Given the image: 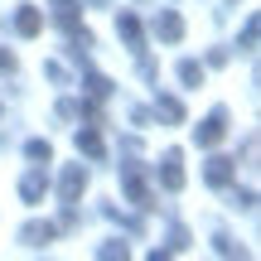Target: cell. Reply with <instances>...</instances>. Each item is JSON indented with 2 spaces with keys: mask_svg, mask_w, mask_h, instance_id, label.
I'll list each match as a JSON object with an SVG mask.
<instances>
[{
  "mask_svg": "<svg viewBox=\"0 0 261 261\" xmlns=\"http://www.w3.org/2000/svg\"><path fill=\"white\" fill-rule=\"evenodd\" d=\"M83 189H87V169H83V165H68L63 179H58V198H63V203H77Z\"/></svg>",
  "mask_w": 261,
  "mask_h": 261,
  "instance_id": "cell-1",
  "label": "cell"
},
{
  "mask_svg": "<svg viewBox=\"0 0 261 261\" xmlns=\"http://www.w3.org/2000/svg\"><path fill=\"white\" fill-rule=\"evenodd\" d=\"M121 189H126V194H130V203H140V208H155V194H150V189H145V179H140V169H121Z\"/></svg>",
  "mask_w": 261,
  "mask_h": 261,
  "instance_id": "cell-2",
  "label": "cell"
},
{
  "mask_svg": "<svg viewBox=\"0 0 261 261\" xmlns=\"http://www.w3.org/2000/svg\"><path fill=\"white\" fill-rule=\"evenodd\" d=\"M223 136H227V112L218 107V112H208V121L194 130V140H198V145H218Z\"/></svg>",
  "mask_w": 261,
  "mask_h": 261,
  "instance_id": "cell-3",
  "label": "cell"
},
{
  "mask_svg": "<svg viewBox=\"0 0 261 261\" xmlns=\"http://www.w3.org/2000/svg\"><path fill=\"white\" fill-rule=\"evenodd\" d=\"M160 184L174 194V189H184V160H179V150H169L165 160H160Z\"/></svg>",
  "mask_w": 261,
  "mask_h": 261,
  "instance_id": "cell-4",
  "label": "cell"
},
{
  "mask_svg": "<svg viewBox=\"0 0 261 261\" xmlns=\"http://www.w3.org/2000/svg\"><path fill=\"white\" fill-rule=\"evenodd\" d=\"M44 194H48V174H44V165H39V169H29V174L19 179V198H24V203H39Z\"/></svg>",
  "mask_w": 261,
  "mask_h": 261,
  "instance_id": "cell-5",
  "label": "cell"
},
{
  "mask_svg": "<svg viewBox=\"0 0 261 261\" xmlns=\"http://www.w3.org/2000/svg\"><path fill=\"white\" fill-rule=\"evenodd\" d=\"M39 29H44V15H39L34 5H19V10H15V34H24V39H34Z\"/></svg>",
  "mask_w": 261,
  "mask_h": 261,
  "instance_id": "cell-6",
  "label": "cell"
},
{
  "mask_svg": "<svg viewBox=\"0 0 261 261\" xmlns=\"http://www.w3.org/2000/svg\"><path fill=\"white\" fill-rule=\"evenodd\" d=\"M155 34L165 39V44H179V39H184V19H179L174 10H165V15L155 19Z\"/></svg>",
  "mask_w": 261,
  "mask_h": 261,
  "instance_id": "cell-7",
  "label": "cell"
},
{
  "mask_svg": "<svg viewBox=\"0 0 261 261\" xmlns=\"http://www.w3.org/2000/svg\"><path fill=\"white\" fill-rule=\"evenodd\" d=\"M54 232H58L54 223H24L19 242H24V247H44V242H54Z\"/></svg>",
  "mask_w": 261,
  "mask_h": 261,
  "instance_id": "cell-8",
  "label": "cell"
},
{
  "mask_svg": "<svg viewBox=\"0 0 261 261\" xmlns=\"http://www.w3.org/2000/svg\"><path fill=\"white\" fill-rule=\"evenodd\" d=\"M116 29H121V39L136 48V54H145V34H140V19L136 15H121V19H116Z\"/></svg>",
  "mask_w": 261,
  "mask_h": 261,
  "instance_id": "cell-9",
  "label": "cell"
},
{
  "mask_svg": "<svg viewBox=\"0 0 261 261\" xmlns=\"http://www.w3.org/2000/svg\"><path fill=\"white\" fill-rule=\"evenodd\" d=\"M155 116L169 121V126H179L184 121V102H179V97H155Z\"/></svg>",
  "mask_w": 261,
  "mask_h": 261,
  "instance_id": "cell-10",
  "label": "cell"
},
{
  "mask_svg": "<svg viewBox=\"0 0 261 261\" xmlns=\"http://www.w3.org/2000/svg\"><path fill=\"white\" fill-rule=\"evenodd\" d=\"M48 10H54V19H58V24L68 29V34H73V29H77V10H83V5H77V0H54V5H48Z\"/></svg>",
  "mask_w": 261,
  "mask_h": 261,
  "instance_id": "cell-11",
  "label": "cell"
},
{
  "mask_svg": "<svg viewBox=\"0 0 261 261\" xmlns=\"http://www.w3.org/2000/svg\"><path fill=\"white\" fill-rule=\"evenodd\" d=\"M203 174H208V184H213V189H218V184H227V179H232V160H227V155H213Z\"/></svg>",
  "mask_w": 261,
  "mask_h": 261,
  "instance_id": "cell-12",
  "label": "cell"
},
{
  "mask_svg": "<svg viewBox=\"0 0 261 261\" xmlns=\"http://www.w3.org/2000/svg\"><path fill=\"white\" fill-rule=\"evenodd\" d=\"M77 150H87V155H92V160H102V136H97V130H77Z\"/></svg>",
  "mask_w": 261,
  "mask_h": 261,
  "instance_id": "cell-13",
  "label": "cell"
},
{
  "mask_svg": "<svg viewBox=\"0 0 261 261\" xmlns=\"http://www.w3.org/2000/svg\"><path fill=\"white\" fill-rule=\"evenodd\" d=\"M179 83H184V87H198V83H203V68H198L194 58H184V63H179Z\"/></svg>",
  "mask_w": 261,
  "mask_h": 261,
  "instance_id": "cell-14",
  "label": "cell"
},
{
  "mask_svg": "<svg viewBox=\"0 0 261 261\" xmlns=\"http://www.w3.org/2000/svg\"><path fill=\"white\" fill-rule=\"evenodd\" d=\"M24 155L34 160V165H48V160H54V150H48V140H29V145H24Z\"/></svg>",
  "mask_w": 261,
  "mask_h": 261,
  "instance_id": "cell-15",
  "label": "cell"
},
{
  "mask_svg": "<svg viewBox=\"0 0 261 261\" xmlns=\"http://www.w3.org/2000/svg\"><path fill=\"white\" fill-rule=\"evenodd\" d=\"M87 92H92V97H112V83H107L102 73H92V77H87Z\"/></svg>",
  "mask_w": 261,
  "mask_h": 261,
  "instance_id": "cell-16",
  "label": "cell"
},
{
  "mask_svg": "<svg viewBox=\"0 0 261 261\" xmlns=\"http://www.w3.org/2000/svg\"><path fill=\"white\" fill-rule=\"evenodd\" d=\"M184 247H189V232H184V227H174V232H169V252H184Z\"/></svg>",
  "mask_w": 261,
  "mask_h": 261,
  "instance_id": "cell-17",
  "label": "cell"
},
{
  "mask_svg": "<svg viewBox=\"0 0 261 261\" xmlns=\"http://www.w3.org/2000/svg\"><path fill=\"white\" fill-rule=\"evenodd\" d=\"M242 48H247V54L256 48V19H247V29H242Z\"/></svg>",
  "mask_w": 261,
  "mask_h": 261,
  "instance_id": "cell-18",
  "label": "cell"
},
{
  "mask_svg": "<svg viewBox=\"0 0 261 261\" xmlns=\"http://www.w3.org/2000/svg\"><path fill=\"white\" fill-rule=\"evenodd\" d=\"M97 256H126V242H107V247H97Z\"/></svg>",
  "mask_w": 261,
  "mask_h": 261,
  "instance_id": "cell-19",
  "label": "cell"
}]
</instances>
